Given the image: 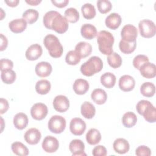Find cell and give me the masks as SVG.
Wrapping results in <instances>:
<instances>
[{
  "label": "cell",
  "mask_w": 156,
  "mask_h": 156,
  "mask_svg": "<svg viewBox=\"0 0 156 156\" xmlns=\"http://www.w3.org/2000/svg\"><path fill=\"white\" fill-rule=\"evenodd\" d=\"M114 37L109 32L101 30L97 34V42L100 52L104 55H110L113 52Z\"/></svg>",
  "instance_id": "obj_1"
},
{
  "label": "cell",
  "mask_w": 156,
  "mask_h": 156,
  "mask_svg": "<svg viewBox=\"0 0 156 156\" xmlns=\"http://www.w3.org/2000/svg\"><path fill=\"white\" fill-rule=\"evenodd\" d=\"M45 48L49 55L54 58L60 57L63 52V48L58 38L53 34L47 35L43 40Z\"/></svg>",
  "instance_id": "obj_2"
},
{
  "label": "cell",
  "mask_w": 156,
  "mask_h": 156,
  "mask_svg": "<svg viewBox=\"0 0 156 156\" xmlns=\"http://www.w3.org/2000/svg\"><path fill=\"white\" fill-rule=\"evenodd\" d=\"M103 68L102 60L97 56L91 57L80 66V71L85 76H91L99 73Z\"/></svg>",
  "instance_id": "obj_3"
},
{
  "label": "cell",
  "mask_w": 156,
  "mask_h": 156,
  "mask_svg": "<svg viewBox=\"0 0 156 156\" xmlns=\"http://www.w3.org/2000/svg\"><path fill=\"white\" fill-rule=\"evenodd\" d=\"M65 119L60 115L52 116L48 121V126L49 130L54 133L59 134L64 131L66 127Z\"/></svg>",
  "instance_id": "obj_4"
},
{
  "label": "cell",
  "mask_w": 156,
  "mask_h": 156,
  "mask_svg": "<svg viewBox=\"0 0 156 156\" xmlns=\"http://www.w3.org/2000/svg\"><path fill=\"white\" fill-rule=\"evenodd\" d=\"M138 27L141 36L144 38H151L155 35L156 27L154 23L151 20H142L138 24Z\"/></svg>",
  "instance_id": "obj_5"
},
{
  "label": "cell",
  "mask_w": 156,
  "mask_h": 156,
  "mask_svg": "<svg viewBox=\"0 0 156 156\" xmlns=\"http://www.w3.org/2000/svg\"><path fill=\"white\" fill-rule=\"evenodd\" d=\"M51 28L58 34H63L68 29V23L66 18L59 13L52 20Z\"/></svg>",
  "instance_id": "obj_6"
},
{
  "label": "cell",
  "mask_w": 156,
  "mask_h": 156,
  "mask_svg": "<svg viewBox=\"0 0 156 156\" xmlns=\"http://www.w3.org/2000/svg\"><path fill=\"white\" fill-rule=\"evenodd\" d=\"M48 110L47 106L43 103H36L34 104L30 109L31 116L35 120L43 119L48 115Z\"/></svg>",
  "instance_id": "obj_7"
},
{
  "label": "cell",
  "mask_w": 156,
  "mask_h": 156,
  "mask_svg": "<svg viewBox=\"0 0 156 156\" xmlns=\"http://www.w3.org/2000/svg\"><path fill=\"white\" fill-rule=\"evenodd\" d=\"M121 36L122 40L127 42L136 41L138 36L137 29L133 25L126 24L122 27L121 31Z\"/></svg>",
  "instance_id": "obj_8"
},
{
  "label": "cell",
  "mask_w": 156,
  "mask_h": 156,
  "mask_svg": "<svg viewBox=\"0 0 156 156\" xmlns=\"http://www.w3.org/2000/svg\"><path fill=\"white\" fill-rule=\"evenodd\" d=\"M69 129L73 135H82L86 129V123L80 118H74L70 121Z\"/></svg>",
  "instance_id": "obj_9"
},
{
  "label": "cell",
  "mask_w": 156,
  "mask_h": 156,
  "mask_svg": "<svg viewBox=\"0 0 156 156\" xmlns=\"http://www.w3.org/2000/svg\"><path fill=\"white\" fill-rule=\"evenodd\" d=\"M59 147L58 140L52 136H46L42 143L43 149L48 153H52L57 151Z\"/></svg>",
  "instance_id": "obj_10"
},
{
  "label": "cell",
  "mask_w": 156,
  "mask_h": 156,
  "mask_svg": "<svg viewBox=\"0 0 156 156\" xmlns=\"http://www.w3.org/2000/svg\"><path fill=\"white\" fill-rule=\"evenodd\" d=\"M53 107L57 112H65L69 107V99L64 95H58L53 101Z\"/></svg>",
  "instance_id": "obj_11"
},
{
  "label": "cell",
  "mask_w": 156,
  "mask_h": 156,
  "mask_svg": "<svg viewBox=\"0 0 156 156\" xmlns=\"http://www.w3.org/2000/svg\"><path fill=\"white\" fill-rule=\"evenodd\" d=\"M24 138L26 143L31 145H34L39 143L41 138V134L38 129L31 128L26 132Z\"/></svg>",
  "instance_id": "obj_12"
},
{
  "label": "cell",
  "mask_w": 156,
  "mask_h": 156,
  "mask_svg": "<svg viewBox=\"0 0 156 156\" xmlns=\"http://www.w3.org/2000/svg\"><path fill=\"white\" fill-rule=\"evenodd\" d=\"M69 149L74 156L86 155V154L84 152V143L80 140L75 139L72 140L69 143Z\"/></svg>",
  "instance_id": "obj_13"
},
{
  "label": "cell",
  "mask_w": 156,
  "mask_h": 156,
  "mask_svg": "<svg viewBox=\"0 0 156 156\" xmlns=\"http://www.w3.org/2000/svg\"><path fill=\"white\" fill-rule=\"evenodd\" d=\"M135 85V79L129 75H124L119 78V87L123 91L127 92L132 90Z\"/></svg>",
  "instance_id": "obj_14"
},
{
  "label": "cell",
  "mask_w": 156,
  "mask_h": 156,
  "mask_svg": "<svg viewBox=\"0 0 156 156\" xmlns=\"http://www.w3.org/2000/svg\"><path fill=\"white\" fill-rule=\"evenodd\" d=\"M43 49L38 44H34L30 46L26 51V57L27 60L34 61L37 60L42 54Z\"/></svg>",
  "instance_id": "obj_15"
},
{
  "label": "cell",
  "mask_w": 156,
  "mask_h": 156,
  "mask_svg": "<svg viewBox=\"0 0 156 156\" xmlns=\"http://www.w3.org/2000/svg\"><path fill=\"white\" fill-rule=\"evenodd\" d=\"M52 68L51 65L46 62H41L37 64L35 66V71L36 74L40 77H46L49 76Z\"/></svg>",
  "instance_id": "obj_16"
},
{
  "label": "cell",
  "mask_w": 156,
  "mask_h": 156,
  "mask_svg": "<svg viewBox=\"0 0 156 156\" xmlns=\"http://www.w3.org/2000/svg\"><path fill=\"white\" fill-rule=\"evenodd\" d=\"M26 27L27 22L23 18L15 19L9 23V27L10 30L15 34L23 32L26 29Z\"/></svg>",
  "instance_id": "obj_17"
},
{
  "label": "cell",
  "mask_w": 156,
  "mask_h": 156,
  "mask_svg": "<svg viewBox=\"0 0 156 156\" xmlns=\"http://www.w3.org/2000/svg\"><path fill=\"white\" fill-rule=\"evenodd\" d=\"M121 21V17L118 13H112L107 16L105 23L108 28L112 30H115L119 27Z\"/></svg>",
  "instance_id": "obj_18"
},
{
  "label": "cell",
  "mask_w": 156,
  "mask_h": 156,
  "mask_svg": "<svg viewBox=\"0 0 156 156\" xmlns=\"http://www.w3.org/2000/svg\"><path fill=\"white\" fill-rule=\"evenodd\" d=\"M139 70L141 75L147 79H152L156 76V66L150 62L143 65Z\"/></svg>",
  "instance_id": "obj_19"
},
{
  "label": "cell",
  "mask_w": 156,
  "mask_h": 156,
  "mask_svg": "<svg viewBox=\"0 0 156 156\" xmlns=\"http://www.w3.org/2000/svg\"><path fill=\"white\" fill-rule=\"evenodd\" d=\"M75 51L78 54L80 58H85L90 55L92 52L91 45L85 41L78 43L75 47Z\"/></svg>",
  "instance_id": "obj_20"
},
{
  "label": "cell",
  "mask_w": 156,
  "mask_h": 156,
  "mask_svg": "<svg viewBox=\"0 0 156 156\" xmlns=\"http://www.w3.org/2000/svg\"><path fill=\"white\" fill-rule=\"evenodd\" d=\"M113 147L116 152L119 154H124L129 151L130 145L126 140L124 138H118L113 142Z\"/></svg>",
  "instance_id": "obj_21"
},
{
  "label": "cell",
  "mask_w": 156,
  "mask_h": 156,
  "mask_svg": "<svg viewBox=\"0 0 156 156\" xmlns=\"http://www.w3.org/2000/svg\"><path fill=\"white\" fill-rule=\"evenodd\" d=\"M81 35L85 39L91 40L94 38L98 34L96 28L91 24H84L80 29Z\"/></svg>",
  "instance_id": "obj_22"
},
{
  "label": "cell",
  "mask_w": 156,
  "mask_h": 156,
  "mask_svg": "<svg viewBox=\"0 0 156 156\" xmlns=\"http://www.w3.org/2000/svg\"><path fill=\"white\" fill-rule=\"evenodd\" d=\"M73 90L79 95L84 94L89 89V83L83 79H76L73 83Z\"/></svg>",
  "instance_id": "obj_23"
},
{
  "label": "cell",
  "mask_w": 156,
  "mask_h": 156,
  "mask_svg": "<svg viewBox=\"0 0 156 156\" xmlns=\"http://www.w3.org/2000/svg\"><path fill=\"white\" fill-rule=\"evenodd\" d=\"M27 116L24 113H18L13 117V124L15 127L18 130H23L25 129L28 124Z\"/></svg>",
  "instance_id": "obj_24"
},
{
  "label": "cell",
  "mask_w": 156,
  "mask_h": 156,
  "mask_svg": "<svg viewBox=\"0 0 156 156\" xmlns=\"http://www.w3.org/2000/svg\"><path fill=\"white\" fill-rule=\"evenodd\" d=\"M92 100L98 105L104 104L107 99V94L106 92L101 88L94 89L91 94Z\"/></svg>",
  "instance_id": "obj_25"
},
{
  "label": "cell",
  "mask_w": 156,
  "mask_h": 156,
  "mask_svg": "<svg viewBox=\"0 0 156 156\" xmlns=\"http://www.w3.org/2000/svg\"><path fill=\"white\" fill-rule=\"evenodd\" d=\"M81 114L87 119L93 118L96 113V109L94 106L90 102L85 101L81 105Z\"/></svg>",
  "instance_id": "obj_26"
},
{
  "label": "cell",
  "mask_w": 156,
  "mask_h": 156,
  "mask_svg": "<svg viewBox=\"0 0 156 156\" xmlns=\"http://www.w3.org/2000/svg\"><path fill=\"white\" fill-rule=\"evenodd\" d=\"M101 135L100 132L96 129H90L86 134V140L90 145H96L100 142Z\"/></svg>",
  "instance_id": "obj_27"
},
{
  "label": "cell",
  "mask_w": 156,
  "mask_h": 156,
  "mask_svg": "<svg viewBox=\"0 0 156 156\" xmlns=\"http://www.w3.org/2000/svg\"><path fill=\"white\" fill-rule=\"evenodd\" d=\"M116 76L111 73H105L101 76V83L107 88L113 87L116 83Z\"/></svg>",
  "instance_id": "obj_28"
},
{
  "label": "cell",
  "mask_w": 156,
  "mask_h": 156,
  "mask_svg": "<svg viewBox=\"0 0 156 156\" xmlns=\"http://www.w3.org/2000/svg\"><path fill=\"white\" fill-rule=\"evenodd\" d=\"M137 122V116L131 112H128L124 114L122 118V122L124 127L130 128L133 127Z\"/></svg>",
  "instance_id": "obj_29"
},
{
  "label": "cell",
  "mask_w": 156,
  "mask_h": 156,
  "mask_svg": "<svg viewBox=\"0 0 156 156\" xmlns=\"http://www.w3.org/2000/svg\"><path fill=\"white\" fill-rule=\"evenodd\" d=\"M142 116L149 122H155L156 121V109L152 103L146 107Z\"/></svg>",
  "instance_id": "obj_30"
},
{
  "label": "cell",
  "mask_w": 156,
  "mask_h": 156,
  "mask_svg": "<svg viewBox=\"0 0 156 156\" xmlns=\"http://www.w3.org/2000/svg\"><path fill=\"white\" fill-rule=\"evenodd\" d=\"M12 152L20 156H26L29 154L28 148L22 143L19 141H15L12 144L11 146Z\"/></svg>",
  "instance_id": "obj_31"
},
{
  "label": "cell",
  "mask_w": 156,
  "mask_h": 156,
  "mask_svg": "<svg viewBox=\"0 0 156 156\" xmlns=\"http://www.w3.org/2000/svg\"><path fill=\"white\" fill-rule=\"evenodd\" d=\"M51 90V83L45 79L38 80L35 85V91L40 94H46Z\"/></svg>",
  "instance_id": "obj_32"
},
{
  "label": "cell",
  "mask_w": 156,
  "mask_h": 156,
  "mask_svg": "<svg viewBox=\"0 0 156 156\" xmlns=\"http://www.w3.org/2000/svg\"><path fill=\"white\" fill-rule=\"evenodd\" d=\"M140 92L145 97L150 98L153 96L155 93V85L149 82L143 83L140 87Z\"/></svg>",
  "instance_id": "obj_33"
},
{
  "label": "cell",
  "mask_w": 156,
  "mask_h": 156,
  "mask_svg": "<svg viewBox=\"0 0 156 156\" xmlns=\"http://www.w3.org/2000/svg\"><path fill=\"white\" fill-rule=\"evenodd\" d=\"M136 46V41L132 42H127L121 39L119 43V48L120 51L126 54H129L133 52Z\"/></svg>",
  "instance_id": "obj_34"
},
{
  "label": "cell",
  "mask_w": 156,
  "mask_h": 156,
  "mask_svg": "<svg viewBox=\"0 0 156 156\" xmlns=\"http://www.w3.org/2000/svg\"><path fill=\"white\" fill-rule=\"evenodd\" d=\"M83 16L87 20L93 19L96 15V9L93 5L90 3L84 4L81 8Z\"/></svg>",
  "instance_id": "obj_35"
},
{
  "label": "cell",
  "mask_w": 156,
  "mask_h": 156,
  "mask_svg": "<svg viewBox=\"0 0 156 156\" xmlns=\"http://www.w3.org/2000/svg\"><path fill=\"white\" fill-rule=\"evenodd\" d=\"M38 15L39 14L37 10L33 9H29L26 10L23 13L22 16L23 18L24 19L27 23L32 24L37 21Z\"/></svg>",
  "instance_id": "obj_36"
},
{
  "label": "cell",
  "mask_w": 156,
  "mask_h": 156,
  "mask_svg": "<svg viewBox=\"0 0 156 156\" xmlns=\"http://www.w3.org/2000/svg\"><path fill=\"white\" fill-rule=\"evenodd\" d=\"M65 18L68 22L71 23H76L79 19V13L77 10L73 7L67 9L64 13Z\"/></svg>",
  "instance_id": "obj_37"
},
{
  "label": "cell",
  "mask_w": 156,
  "mask_h": 156,
  "mask_svg": "<svg viewBox=\"0 0 156 156\" xmlns=\"http://www.w3.org/2000/svg\"><path fill=\"white\" fill-rule=\"evenodd\" d=\"M108 65L113 68H118L121 66L122 60L121 56L116 52H112L107 57Z\"/></svg>",
  "instance_id": "obj_38"
},
{
  "label": "cell",
  "mask_w": 156,
  "mask_h": 156,
  "mask_svg": "<svg viewBox=\"0 0 156 156\" xmlns=\"http://www.w3.org/2000/svg\"><path fill=\"white\" fill-rule=\"evenodd\" d=\"M16 73L12 69L6 70L1 72V77L4 83L5 84H11L16 80Z\"/></svg>",
  "instance_id": "obj_39"
},
{
  "label": "cell",
  "mask_w": 156,
  "mask_h": 156,
  "mask_svg": "<svg viewBox=\"0 0 156 156\" xmlns=\"http://www.w3.org/2000/svg\"><path fill=\"white\" fill-rule=\"evenodd\" d=\"M80 60V57L75 51H69L65 57L66 62L70 65H76L78 64Z\"/></svg>",
  "instance_id": "obj_40"
},
{
  "label": "cell",
  "mask_w": 156,
  "mask_h": 156,
  "mask_svg": "<svg viewBox=\"0 0 156 156\" xmlns=\"http://www.w3.org/2000/svg\"><path fill=\"white\" fill-rule=\"evenodd\" d=\"M59 13L55 10H51L45 13L43 16V24L48 29H52L51 24L54 18Z\"/></svg>",
  "instance_id": "obj_41"
},
{
  "label": "cell",
  "mask_w": 156,
  "mask_h": 156,
  "mask_svg": "<svg viewBox=\"0 0 156 156\" xmlns=\"http://www.w3.org/2000/svg\"><path fill=\"white\" fill-rule=\"evenodd\" d=\"M97 7L100 13L105 14L111 10L112 5L111 2L108 0H99L97 1Z\"/></svg>",
  "instance_id": "obj_42"
},
{
  "label": "cell",
  "mask_w": 156,
  "mask_h": 156,
  "mask_svg": "<svg viewBox=\"0 0 156 156\" xmlns=\"http://www.w3.org/2000/svg\"><path fill=\"white\" fill-rule=\"evenodd\" d=\"M147 62H149V58L145 55L140 54L134 57L133 60V65L136 69H140L143 65Z\"/></svg>",
  "instance_id": "obj_43"
},
{
  "label": "cell",
  "mask_w": 156,
  "mask_h": 156,
  "mask_svg": "<svg viewBox=\"0 0 156 156\" xmlns=\"http://www.w3.org/2000/svg\"><path fill=\"white\" fill-rule=\"evenodd\" d=\"M13 66V63L12 61L9 59L2 58L0 60V70L1 71H4L6 70L12 69Z\"/></svg>",
  "instance_id": "obj_44"
},
{
  "label": "cell",
  "mask_w": 156,
  "mask_h": 156,
  "mask_svg": "<svg viewBox=\"0 0 156 156\" xmlns=\"http://www.w3.org/2000/svg\"><path fill=\"white\" fill-rule=\"evenodd\" d=\"M135 154L138 156H150L151 155V151L148 147L142 145L136 149Z\"/></svg>",
  "instance_id": "obj_45"
},
{
  "label": "cell",
  "mask_w": 156,
  "mask_h": 156,
  "mask_svg": "<svg viewBox=\"0 0 156 156\" xmlns=\"http://www.w3.org/2000/svg\"><path fill=\"white\" fill-rule=\"evenodd\" d=\"M92 154L94 156H105L107 154V149L104 146L98 145L94 147Z\"/></svg>",
  "instance_id": "obj_46"
},
{
  "label": "cell",
  "mask_w": 156,
  "mask_h": 156,
  "mask_svg": "<svg viewBox=\"0 0 156 156\" xmlns=\"http://www.w3.org/2000/svg\"><path fill=\"white\" fill-rule=\"evenodd\" d=\"M151 104V102H150L149 101H146V100L140 101L136 105V109L137 112L140 115H142L143 112L144 110V109L146 108V107Z\"/></svg>",
  "instance_id": "obj_47"
},
{
  "label": "cell",
  "mask_w": 156,
  "mask_h": 156,
  "mask_svg": "<svg viewBox=\"0 0 156 156\" xmlns=\"http://www.w3.org/2000/svg\"><path fill=\"white\" fill-rule=\"evenodd\" d=\"M9 107L8 101L4 98L0 99V113L2 115L8 110Z\"/></svg>",
  "instance_id": "obj_48"
},
{
  "label": "cell",
  "mask_w": 156,
  "mask_h": 156,
  "mask_svg": "<svg viewBox=\"0 0 156 156\" xmlns=\"http://www.w3.org/2000/svg\"><path fill=\"white\" fill-rule=\"evenodd\" d=\"M51 2L56 7L58 8H63L67 5L69 3L68 0H62V1H51Z\"/></svg>",
  "instance_id": "obj_49"
},
{
  "label": "cell",
  "mask_w": 156,
  "mask_h": 156,
  "mask_svg": "<svg viewBox=\"0 0 156 156\" xmlns=\"http://www.w3.org/2000/svg\"><path fill=\"white\" fill-rule=\"evenodd\" d=\"M7 45H8L7 38L2 34H1V46H0L1 51L5 50L7 48Z\"/></svg>",
  "instance_id": "obj_50"
},
{
  "label": "cell",
  "mask_w": 156,
  "mask_h": 156,
  "mask_svg": "<svg viewBox=\"0 0 156 156\" xmlns=\"http://www.w3.org/2000/svg\"><path fill=\"white\" fill-rule=\"evenodd\" d=\"M4 2L7 4V5L14 7L18 5V3L20 2L19 0H9V1H4Z\"/></svg>",
  "instance_id": "obj_51"
},
{
  "label": "cell",
  "mask_w": 156,
  "mask_h": 156,
  "mask_svg": "<svg viewBox=\"0 0 156 156\" xmlns=\"http://www.w3.org/2000/svg\"><path fill=\"white\" fill-rule=\"evenodd\" d=\"M41 2V0H34H34H29V1L26 0V2L30 5H37Z\"/></svg>",
  "instance_id": "obj_52"
},
{
  "label": "cell",
  "mask_w": 156,
  "mask_h": 156,
  "mask_svg": "<svg viewBox=\"0 0 156 156\" xmlns=\"http://www.w3.org/2000/svg\"><path fill=\"white\" fill-rule=\"evenodd\" d=\"M0 10H1V20H2V18H4V16H5V13H4V15H2V14H3L2 13H4V12H3V10H2V9H1H1H0Z\"/></svg>",
  "instance_id": "obj_53"
}]
</instances>
